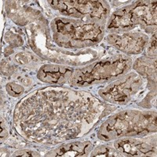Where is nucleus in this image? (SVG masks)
<instances>
[{
    "label": "nucleus",
    "mask_w": 157,
    "mask_h": 157,
    "mask_svg": "<svg viewBox=\"0 0 157 157\" xmlns=\"http://www.w3.org/2000/svg\"><path fill=\"white\" fill-rule=\"evenodd\" d=\"M72 74V70L69 68L57 65L44 66L39 70V78L44 82L59 83L65 81Z\"/></svg>",
    "instance_id": "7ed1b4c3"
},
{
    "label": "nucleus",
    "mask_w": 157,
    "mask_h": 157,
    "mask_svg": "<svg viewBox=\"0 0 157 157\" xmlns=\"http://www.w3.org/2000/svg\"><path fill=\"white\" fill-rule=\"evenodd\" d=\"M115 145L118 150L130 155H141L150 151V148L145 143L132 139L118 141Z\"/></svg>",
    "instance_id": "39448f33"
},
{
    "label": "nucleus",
    "mask_w": 157,
    "mask_h": 157,
    "mask_svg": "<svg viewBox=\"0 0 157 157\" xmlns=\"http://www.w3.org/2000/svg\"><path fill=\"white\" fill-rule=\"evenodd\" d=\"M15 156H18V155H21V156H38L39 155H37V153L34 152H32V151H29V150H22V151H19V152H15L14 155Z\"/></svg>",
    "instance_id": "0eeeda50"
},
{
    "label": "nucleus",
    "mask_w": 157,
    "mask_h": 157,
    "mask_svg": "<svg viewBox=\"0 0 157 157\" xmlns=\"http://www.w3.org/2000/svg\"><path fill=\"white\" fill-rule=\"evenodd\" d=\"M89 142H74L59 147L50 152L52 156H81L86 153L90 148Z\"/></svg>",
    "instance_id": "20e7f679"
},
{
    "label": "nucleus",
    "mask_w": 157,
    "mask_h": 157,
    "mask_svg": "<svg viewBox=\"0 0 157 157\" xmlns=\"http://www.w3.org/2000/svg\"><path fill=\"white\" fill-rule=\"evenodd\" d=\"M57 29L63 35L71 36V39L77 41H95L100 30L94 25H86L83 26H76L73 24L64 23L62 21L57 22Z\"/></svg>",
    "instance_id": "f03ea898"
},
{
    "label": "nucleus",
    "mask_w": 157,
    "mask_h": 157,
    "mask_svg": "<svg viewBox=\"0 0 157 157\" xmlns=\"http://www.w3.org/2000/svg\"><path fill=\"white\" fill-rule=\"evenodd\" d=\"M92 156H116L117 152L113 148L102 146L97 148L91 153Z\"/></svg>",
    "instance_id": "423d86ee"
},
{
    "label": "nucleus",
    "mask_w": 157,
    "mask_h": 157,
    "mask_svg": "<svg viewBox=\"0 0 157 157\" xmlns=\"http://www.w3.org/2000/svg\"><path fill=\"white\" fill-rule=\"evenodd\" d=\"M128 67L127 59L116 58L110 61H101L96 65L90 67L91 70H86L82 72L84 77L79 78L85 79V82H92L94 80H105L120 75Z\"/></svg>",
    "instance_id": "f257e3e1"
}]
</instances>
